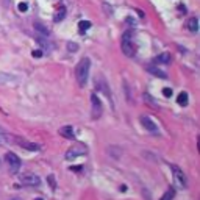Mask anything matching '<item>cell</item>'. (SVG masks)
<instances>
[{"mask_svg": "<svg viewBox=\"0 0 200 200\" xmlns=\"http://www.w3.org/2000/svg\"><path fill=\"white\" fill-rule=\"evenodd\" d=\"M89 69H91V61L89 58H81L80 63L75 67V78L78 81L80 86H85L86 81H88V77H89Z\"/></svg>", "mask_w": 200, "mask_h": 200, "instance_id": "1", "label": "cell"}, {"mask_svg": "<svg viewBox=\"0 0 200 200\" xmlns=\"http://www.w3.org/2000/svg\"><path fill=\"white\" fill-rule=\"evenodd\" d=\"M86 152H88V147L85 144H81V142H77L75 145H72V147L66 152V160L72 161V160H75L78 156H83L86 155Z\"/></svg>", "mask_w": 200, "mask_h": 200, "instance_id": "2", "label": "cell"}, {"mask_svg": "<svg viewBox=\"0 0 200 200\" xmlns=\"http://www.w3.org/2000/svg\"><path fill=\"white\" fill-rule=\"evenodd\" d=\"M170 169H172V174H174V181H175V186L178 189H185L188 186V180L183 174V170H181L178 166L175 164H170Z\"/></svg>", "mask_w": 200, "mask_h": 200, "instance_id": "3", "label": "cell"}, {"mask_svg": "<svg viewBox=\"0 0 200 200\" xmlns=\"http://www.w3.org/2000/svg\"><path fill=\"white\" fill-rule=\"evenodd\" d=\"M121 47H122V52L125 53L127 56H133V55H134L136 45H134L133 41H131L130 33H125V34L122 36V44H121Z\"/></svg>", "mask_w": 200, "mask_h": 200, "instance_id": "4", "label": "cell"}, {"mask_svg": "<svg viewBox=\"0 0 200 200\" xmlns=\"http://www.w3.org/2000/svg\"><path fill=\"white\" fill-rule=\"evenodd\" d=\"M5 160H6L8 166H10V170L13 172V174H16V172L21 169V160H19L17 155H14V153H6Z\"/></svg>", "mask_w": 200, "mask_h": 200, "instance_id": "5", "label": "cell"}, {"mask_svg": "<svg viewBox=\"0 0 200 200\" xmlns=\"http://www.w3.org/2000/svg\"><path fill=\"white\" fill-rule=\"evenodd\" d=\"M19 180H21V183H24L27 186H39V183H41L39 177H36L33 174H24L19 177Z\"/></svg>", "mask_w": 200, "mask_h": 200, "instance_id": "6", "label": "cell"}, {"mask_svg": "<svg viewBox=\"0 0 200 200\" xmlns=\"http://www.w3.org/2000/svg\"><path fill=\"white\" fill-rule=\"evenodd\" d=\"M91 103H92V117L98 119L102 116V102L98 100V97L95 94H92L91 95Z\"/></svg>", "mask_w": 200, "mask_h": 200, "instance_id": "7", "label": "cell"}, {"mask_svg": "<svg viewBox=\"0 0 200 200\" xmlns=\"http://www.w3.org/2000/svg\"><path fill=\"white\" fill-rule=\"evenodd\" d=\"M16 144H19L22 149H27V150H31V152H38L41 149V145L39 144H34V142H30V141H27V139H22V138H16L14 139Z\"/></svg>", "mask_w": 200, "mask_h": 200, "instance_id": "8", "label": "cell"}, {"mask_svg": "<svg viewBox=\"0 0 200 200\" xmlns=\"http://www.w3.org/2000/svg\"><path fill=\"white\" fill-rule=\"evenodd\" d=\"M141 124L144 125L145 130H149V131H152V133H156V131H158L155 122H153L150 117H147V116H142V117H141Z\"/></svg>", "mask_w": 200, "mask_h": 200, "instance_id": "9", "label": "cell"}, {"mask_svg": "<svg viewBox=\"0 0 200 200\" xmlns=\"http://www.w3.org/2000/svg\"><path fill=\"white\" fill-rule=\"evenodd\" d=\"M95 86H97V88H100V91H102V92H103L108 98L111 97L110 89H108V85H106V81H105V78H103V77H100V78H97V80H95Z\"/></svg>", "mask_w": 200, "mask_h": 200, "instance_id": "10", "label": "cell"}, {"mask_svg": "<svg viewBox=\"0 0 200 200\" xmlns=\"http://www.w3.org/2000/svg\"><path fill=\"white\" fill-rule=\"evenodd\" d=\"M60 134L63 136V138H66V139H75V133H74V128H72L70 125H66V127H63V128L60 130Z\"/></svg>", "mask_w": 200, "mask_h": 200, "instance_id": "11", "label": "cell"}, {"mask_svg": "<svg viewBox=\"0 0 200 200\" xmlns=\"http://www.w3.org/2000/svg\"><path fill=\"white\" fill-rule=\"evenodd\" d=\"M36 41H38L41 45H42V49H47V50H53L55 49V45H53L50 42V39H47V36H42V34H38V38H36Z\"/></svg>", "mask_w": 200, "mask_h": 200, "instance_id": "12", "label": "cell"}, {"mask_svg": "<svg viewBox=\"0 0 200 200\" xmlns=\"http://www.w3.org/2000/svg\"><path fill=\"white\" fill-rule=\"evenodd\" d=\"M147 70L150 72L152 75H155V77H158V78H163V80L167 78V74H166V72L160 70V69H158V67H155V66H149V67H147Z\"/></svg>", "mask_w": 200, "mask_h": 200, "instance_id": "13", "label": "cell"}, {"mask_svg": "<svg viewBox=\"0 0 200 200\" xmlns=\"http://www.w3.org/2000/svg\"><path fill=\"white\" fill-rule=\"evenodd\" d=\"M186 27L192 33H195L198 30V21L195 19V17H191V19H188V22H186Z\"/></svg>", "mask_w": 200, "mask_h": 200, "instance_id": "14", "label": "cell"}, {"mask_svg": "<svg viewBox=\"0 0 200 200\" xmlns=\"http://www.w3.org/2000/svg\"><path fill=\"white\" fill-rule=\"evenodd\" d=\"M155 61L160 63V64H170V55L167 52H164V53H161V55H158Z\"/></svg>", "mask_w": 200, "mask_h": 200, "instance_id": "15", "label": "cell"}, {"mask_svg": "<svg viewBox=\"0 0 200 200\" xmlns=\"http://www.w3.org/2000/svg\"><path fill=\"white\" fill-rule=\"evenodd\" d=\"M188 100H189V97H188L186 92H180L178 97H177V102H178L180 106H186L188 105Z\"/></svg>", "mask_w": 200, "mask_h": 200, "instance_id": "16", "label": "cell"}, {"mask_svg": "<svg viewBox=\"0 0 200 200\" xmlns=\"http://www.w3.org/2000/svg\"><path fill=\"white\" fill-rule=\"evenodd\" d=\"M34 28H36V31H39L42 36H49V28H45V25H42V24H38V22H36L34 24Z\"/></svg>", "mask_w": 200, "mask_h": 200, "instance_id": "17", "label": "cell"}, {"mask_svg": "<svg viewBox=\"0 0 200 200\" xmlns=\"http://www.w3.org/2000/svg\"><path fill=\"white\" fill-rule=\"evenodd\" d=\"M64 17H66V8H61V10L56 11V14H55V17H53V19H55V22H61L63 19H64Z\"/></svg>", "mask_w": 200, "mask_h": 200, "instance_id": "18", "label": "cell"}, {"mask_svg": "<svg viewBox=\"0 0 200 200\" xmlns=\"http://www.w3.org/2000/svg\"><path fill=\"white\" fill-rule=\"evenodd\" d=\"M174 197H175V189H167L166 192L163 194L161 200H174Z\"/></svg>", "mask_w": 200, "mask_h": 200, "instance_id": "19", "label": "cell"}, {"mask_svg": "<svg viewBox=\"0 0 200 200\" xmlns=\"http://www.w3.org/2000/svg\"><path fill=\"white\" fill-rule=\"evenodd\" d=\"M78 27H80V31L85 33L86 30L91 28V22H89V21H80V22H78Z\"/></svg>", "mask_w": 200, "mask_h": 200, "instance_id": "20", "label": "cell"}, {"mask_svg": "<svg viewBox=\"0 0 200 200\" xmlns=\"http://www.w3.org/2000/svg\"><path fill=\"white\" fill-rule=\"evenodd\" d=\"M47 181H49V185L52 186V189L56 188V181H55V177H53V175H49L47 177Z\"/></svg>", "mask_w": 200, "mask_h": 200, "instance_id": "21", "label": "cell"}, {"mask_svg": "<svg viewBox=\"0 0 200 200\" xmlns=\"http://www.w3.org/2000/svg\"><path fill=\"white\" fill-rule=\"evenodd\" d=\"M17 10H19L21 13H25L27 10H28V5H27V3H24V2H21L19 5H17Z\"/></svg>", "mask_w": 200, "mask_h": 200, "instance_id": "22", "label": "cell"}, {"mask_svg": "<svg viewBox=\"0 0 200 200\" xmlns=\"http://www.w3.org/2000/svg\"><path fill=\"white\" fill-rule=\"evenodd\" d=\"M67 49H69V52H77V50H78V44L69 42V44H67Z\"/></svg>", "mask_w": 200, "mask_h": 200, "instance_id": "23", "label": "cell"}, {"mask_svg": "<svg viewBox=\"0 0 200 200\" xmlns=\"http://www.w3.org/2000/svg\"><path fill=\"white\" fill-rule=\"evenodd\" d=\"M163 94H164V97H172V89L170 88H164L163 89Z\"/></svg>", "mask_w": 200, "mask_h": 200, "instance_id": "24", "label": "cell"}, {"mask_svg": "<svg viewBox=\"0 0 200 200\" xmlns=\"http://www.w3.org/2000/svg\"><path fill=\"white\" fill-rule=\"evenodd\" d=\"M33 58H41L42 56V50H33Z\"/></svg>", "mask_w": 200, "mask_h": 200, "instance_id": "25", "label": "cell"}, {"mask_svg": "<svg viewBox=\"0 0 200 200\" xmlns=\"http://www.w3.org/2000/svg\"><path fill=\"white\" fill-rule=\"evenodd\" d=\"M5 142H6V134L0 130V144H5Z\"/></svg>", "mask_w": 200, "mask_h": 200, "instance_id": "26", "label": "cell"}, {"mask_svg": "<svg viewBox=\"0 0 200 200\" xmlns=\"http://www.w3.org/2000/svg\"><path fill=\"white\" fill-rule=\"evenodd\" d=\"M34 200H42V198H34Z\"/></svg>", "mask_w": 200, "mask_h": 200, "instance_id": "27", "label": "cell"}, {"mask_svg": "<svg viewBox=\"0 0 200 200\" xmlns=\"http://www.w3.org/2000/svg\"><path fill=\"white\" fill-rule=\"evenodd\" d=\"M0 164H2V161H0Z\"/></svg>", "mask_w": 200, "mask_h": 200, "instance_id": "28", "label": "cell"}, {"mask_svg": "<svg viewBox=\"0 0 200 200\" xmlns=\"http://www.w3.org/2000/svg\"><path fill=\"white\" fill-rule=\"evenodd\" d=\"M56 2H58V0H56Z\"/></svg>", "mask_w": 200, "mask_h": 200, "instance_id": "29", "label": "cell"}]
</instances>
